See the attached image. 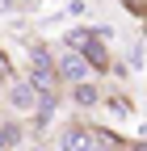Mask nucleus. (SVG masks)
<instances>
[{"label": "nucleus", "mask_w": 147, "mask_h": 151, "mask_svg": "<svg viewBox=\"0 0 147 151\" xmlns=\"http://www.w3.org/2000/svg\"><path fill=\"white\" fill-rule=\"evenodd\" d=\"M93 38H97V29H88V25H76V29H67L63 46H67V50H80V55H84V46L93 42Z\"/></svg>", "instance_id": "423d86ee"}, {"label": "nucleus", "mask_w": 147, "mask_h": 151, "mask_svg": "<svg viewBox=\"0 0 147 151\" xmlns=\"http://www.w3.org/2000/svg\"><path fill=\"white\" fill-rule=\"evenodd\" d=\"M21 139H25L21 122H0V147H21Z\"/></svg>", "instance_id": "6e6552de"}, {"label": "nucleus", "mask_w": 147, "mask_h": 151, "mask_svg": "<svg viewBox=\"0 0 147 151\" xmlns=\"http://www.w3.org/2000/svg\"><path fill=\"white\" fill-rule=\"evenodd\" d=\"M55 67H59V80H71V84L88 76V59H84L80 50H67V46H63L59 59H55Z\"/></svg>", "instance_id": "7ed1b4c3"}, {"label": "nucleus", "mask_w": 147, "mask_h": 151, "mask_svg": "<svg viewBox=\"0 0 147 151\" xmlns=\"http://www.w3.org/2000/svg\"><path fill=\"white\" fill-rule=\"evenodd\" d=\"M13 4H17V0H0V9H13Z\"/></svg>", "instance_id": "f8f14e48"}, {"label": "nucleus", "mask_w": 147, "mask_h": 151, "mask_svg": "<svg viewBox=\"0 0 147 151\" xmlns=\"http://www.w3.org/2000/svg\"><path fill=\"white\" fill-rule=\"evenodd\" d=\"M59 147H71V151H93V147H105L101 143V126H88V122H76L59 139Z\"/></svg>", "instance_id": "f03ea898"}, {"label": "nucleus", "mask_w": 147, "mask_h": 151, "mask_svg": "<svg viewBox=\"0 0 147 151\" xmlns=\"http://www.w3.org/2000/svg\"><path fill=\"white\" fill-rule=\"evenodd\" d=\"M84 59H88V67H101V71L109 67V50H105V42H101V34L84 46Z\"/></svg>", "instance_id": "0eeeda50"}, {"label": "nucleus", "mask_w": 147, "mask_h": 151, "mask_svg": "<svg viewBox=\"0 0 147 151\" xmlns=\"http://www.w3.org/2000/svg\"><path fill=\"white\" fill-rule=\"evenodd\" d=\"M30 80L42 92H55V84H59V67H55V59H50L46 46H34L30 50Z\"/></svg>", "instance_id": "f257e3e1"}, {"label": "nucleus", "mask_w": 147, "mask_h": 151, "mask_svg": "<svg viewBox=\"0 0 147 151\" xmlns=\"http://www.w3.org/2000/svg\"><path fill=\"white\" fill-rule=\"evenodd\" d=\"M38 97H42V88L34 84V80H21V84H13V92H9V101H13L17 109H34V105H38Z\"/></svg>", "instance_id": "20e7f679"}, {"label": "nucleus", "mask_w": 147, "mask_h": 151, "mask_svg": "<svg viewBox=\"0 0 147 151\" xmlns=\"http://www.w3.org/2000/svg\"><path fill=\"white\" fill-rule=\"evenodd\" d=\"M9 76H13V67H9V59H4V55H0V80H9Z\"/></svg>", "instance_id": "9b49d317"}, {"label": "nucleus", "mask_w": 147, "mask_h": 151, "mask_svg": "<svg viewBox=\"0 0 147 151\" xmlns=\"http://www.w3.org/2000/svg\"><path fill=\"white\" fill-rule=\"evenodd\" d=\"M17 4H30V0H17Z\"/></svg>", "instance_id": "ddd939ff"}, {"label": "nucleus", "mask_w": 147, "mask_h": 151, "mask_svg": "<svg viewBox=\"0 0 147 151\" xmlns=\"http://www.w3.org/2000/svg\"><path fill=\"white\" fill-rule=\"evenodd\" d=\"M105 105H109V109H114V113H122V118H126V113H135V105H130V101H126V97H109Z\"/></svg>", "instance_id": "1a4fd4ad"}, {"label": "nucleus", "mask_w": 147, "mask_h": 151, "mask_svg": "<svg viewBox=\"0 0 147 151\" xmlns=\"http://www.w3.org/2000/svg\"><path fill=\"white\" fill-rule=\"evenodd\" d=\"M130 13H139V17H147V0H122Z\"/></svg>", "instance_id": "9d476101"}, {"label": "nucleus", "mask_w": 147, "mask_h": 151, "mask_svg": "<svg viewBox=\"0 0 147 151\" xmlns=\"http://www.w3.org/2000/svg\"><path fill=\"white\" fill-rule=\"evenodd\" d=\"M71 101H76L80 109H93V105L101 101V92H97V84H88V80H76V88H71Z\"/></svg>", "instance_id": "39448f33"}]
</instances>
